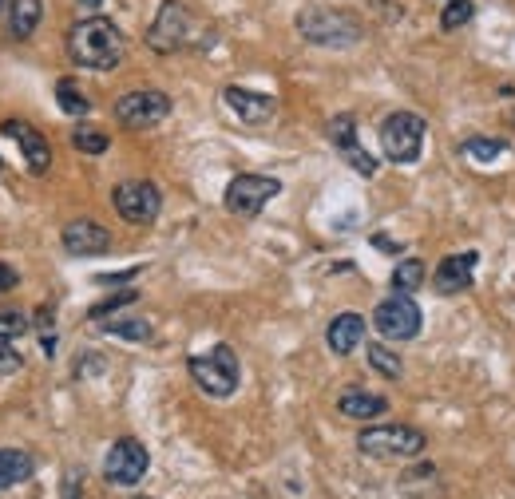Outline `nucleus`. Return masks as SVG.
I'll use <instances>...</instances> for the list:
<instances>
[{"label":"nucleus","mask_w":515,"mask_h":499,"mask_svg":"<svg viewBox=\"0 0 515 499\" xmlns=\"http://www.w3.org/2000/svg\"><path fill=\"white\" fill-rule=\"evenodd\" d=\"M123 52H127V40H123L119 24L107 16H88V20L72 24V32H68V56L76 68L111 72V68H119Z\"/></svg>","instance_id":"obj_1"},{"label":"nucleus","mask_w":515,"mask_h":499,"mask_svg":"<svg viewBox=\"0 0 515 499\" xmlns=\"http://www.w3.org/2000/svg\"><path fill=\"white\" fill-rule=\"evenodd\" d=\"M298 32H302V40L317 44V48H353V44H361L365 24L345 8L309 4L298 12Z\"/></svg>","instance_id":"obj_2"},{"label":"nucleus","mask_w":515,"mask_h":499,"mask_svg":"<svg viewBox=\"0 0 515 499\" xmlns=\"http://www.w3.org/2000/svg\"><path fill=\"white\" fill-rule=\"evenodd\" d=\"M357 448L361 456H373V460H420L428 448V436L412 424H373V428H361Z\"/></svg>","instance_id":"obj_3"},{"label":"nucleus","mask_w":515,"mask_h":499,"mask_svg":"<svg viewBox=\"0 0 515 499\" xmlns=\"http://www.w3.org/2000/svg\"><path fill=\"white\" fill-rule=\"evenodd\" d=\"M187 369H191L195 385L203 389L206 397H218V400L234 397L238 377H242L238 353H234L230 345H214L210 353H195V357L187 361Z\"/></svg>","instance_id":"obj_4"},{"label":"nucleus","mask_w":515,"mask_h":499,"mask_svg":"<svg viewBox=\"0 0 515 499\" xmlns=\"http://www.w3.org/2000/svg\"><path fill=\"white\" fill-rule=\"evenodd\" d=\"M381 151L389 163L397 167H409L420 159L424 151V119L416 111H393L385 123H381Z\"/></svg>","instance_id":"obj_5"},{"label":"nucleus","mask_w":515,"mask_h":499,"mask_svg":"<svg viewBox=\"0 0 515 499\" xmlns=\"http://www.w3.org/2000/svg\"><path fill=\"white\" fill-rule=\"evenodd\" d=\"M167 115H171V96L155 92V88H139V92H127L115 100V119L127 131H147L155 123H163Z\"/></svg>","instance_id":"obj_6"},{"label":"nucleus","mask_w":515,"mask_h":499,"mask_svg":"<svg viewBox=\"0 0 515 499\" xmlns=\"http://www.w3.org/2000/svg\"><path fill=\"white\" fill-rule=\"evenodd\" d=\"M187 32H191V16L183 0H163L151 28H147V48L159 56H171L179 48H187Z\"/></svg>","instance_id":"obj_7"},{"label":"nucleus","mask_w":515,"mask_h":499,"mask_svg":"<svg viewBox=\"0 0 515 499\" xmlns=\"http://www.w3.org/2000/svg\"><path fill=\"white\" fill-rule=\"evenodd\" d=\"M111 202H115L119 218L131 222V226H151V222L159 218V210H163L159 187L147 183V179H127V183H119V187L111 191Z\"/></svg>","instance_id":"obj_8"},{"label":"nucleus","mask_w":515,"mask_h":499,"mask_svg":"<svg viewBox=\"0 0 515 499\" xmlns=\"http://www.w3.org/2000/svg\"><path fill=\"white\" fill-rule=\"evenodd\" d=\"M420 305L412 301V294H393L373 309V329L385 337V341H412L420 333Z\"/></svg>","instance_id":"obj_9"},{"label":"nucleus","mask_w":515,"mask_h":499,"mask_svg":"<svg viewBox=\"0 0 515 499\" xmlns=\"http://www.w3.org/2000/svg\"><path fill=\"white\" fill-rule=\"evenodd\" d=\"M147 468H151L147 448H143L139 440L123 436V440L111 444V452H107V460H103V480L115 484V488H135V484L147 476Z\"/></svg>","instance_id":"obj_10"},{"label":"nucleus","mask_w":515,"mask_h":499,"mask_svg":"<svg viewBox=\"0 0 515 499\" xmlns=\"http://www.w3.org/2000/svg\"><path fill=\"white\" fill-rule=\"evenodd\" d=\"M278 195H282L278 179H270V175H238L226 187V210L238 214V218H254V214H262L266 202L278 199Z\"/></svg>","instance_id":"obj_11"},{"label":"nucleus","mask_w":515,"mask_h":499,"mask_svg":"<svg viewBox=\"0 0 515 499\" xmlns=\"http://www.w3.org/2000/svg\"><path fill=\"white\" fill-rule=\"evenodd\" d=\"M329 143L345 155V163H349L357 175H365V179H373V175H377V159L357 143V119H353L349 111L329 119Z\"/></svg>","instance_id":"obj_12"},{"label":"nucleus","mask_w":515,"mask_h":499,"mask_svg":"<svg viewBox=\"0 0 515 499\" xmlns=\"http://www.w3.org/2000/svg\"><path fill=\"white\" fill-rule=\"evenodd\" d=\"M476 266H480V254H476V250H464V254H448V258H440V266L432 270V290H436L440 298H452V294L472 290V282H476Z\"/></svg>","instance_id":"obj_13"},{"label":"nucleus","mask_w":515,"mask_h":499,"mask_svg":"<svg viewBox=\"0 0 515 499\" xmlns=\"http://www.w3.org/2000/svg\"><path fill=\"white\" fill-rule=\"evenodd\" d=\"M0 135H8V139L20 143V155H24V163H28L32 175H48V167H52V147H48V139H44L32 123L8 119V123H0Z\"/></svg>","instance_id":"obj_14"},{"label":"nucleus","mask_w":515,"mask_h":499,"mask_svg":"<svg viewBox=\"0 0 515 499\" xmlns=\"http://www.w3.org/2000/svg\"><path fill=\"white\" fill-rule=\"evenodd\" d=\"M60 242H64V250L76 254V258H92V254L111 250V234H107V226H100L96 218H76V222H68L64 234H60Z\"/></svg>","instance_id":"obj_15"},{"label":"nucleus","mask_w":515,"mask_h":499,"mask_svg":"<svg viewBox=\"0 0 515 499\" xmlns=\"http://www.w3.org/2000/svg\"><path fill=\"white\" fill-rule=\"evenodd\" d=\"M222 100H226V107H230L242 123H250V127L270 123V119H274V111H278L274 96H262V92H250V88H226V92H222Z\"/></svg>","instance_id":"obj_16"},{"label":"nucleus","mask_w":515,"mask_h":499,"mask_svg":"<svg viewBox=\"0 0 515 499\" xmlns=\"http://www.w3.org/2000/svg\"><path fill=\"white\" fill-rule=\"evenodd\" d=\"M365 341V317L361 313H337L325 329V345L337 353V357H349L357 345Z\"/></svg>","instance_id":"obj_17"},{"label":"nucleus","mask_w":515,"mask_h":499,"mask_svg":"<svg viewBox=\"0 0 515 499\" xmlns=\"http://www.w3.org/2000/svg\"><path fill=\"white\" fill-rule=\"evenodd\" d=\"M337 412L349 416V420H373V416L389 412V400L377 397V393H365V389H345L337 400Z\"/></svg>","instance_id":"obj_18"},{"label":"nucleus","mask_w":515,"mask_h":499,"mask_svg":"<svg viewBox=\"0 0 515 499\" xmlns=\"http://www.w3.org/2000/svg\"><path fill=\"white\" fill-rule=\"evenodd\" d=\"M40 16H44V4L40 0H12L8 4V36L12 40H28L36 32Z\"/></svg>","instance_id":"obj_19"},{"label":"nucleus","mask_w":515,"mask_h":499,"mask_svg":"<svg viewBox=\"0 0 515 499\" xmlns=\"http://www.w3.org/2000/svg\"><path fill=\"white\" fill-rule=\"evenodd\" d=\"M32 472H36V460H32L28 452H20V448H0V492H4V488H16V484H24V480H32Z\"/></svg>","instance_id":"obj_20"},{"label":"nucleus","mask_w":515,"mask_h":499,"mask_svg":"<svg viewBox=\"0 0 515 499\" xmlns=\"http://www.w3.org/2000/svg\"><path fill=\"white\" fill-rule=\"evenodd\" d=\"M472 163H480V167H488V163H496V159H504L508 155V143L504 139H484V135H472V139H464V147H460Z\"/></svg>","instance_id":"obj_21"},{"label":"nucleus","mask_w":515,"mask_h":499,"mask_svg":"<svg viewBox=\"0 0 515 499\" xmlns=\"http://www.w3.org/2000/svg\"><path fill=\"white\" fill-rule=\"evenodd\" d=\"M424 278H428V266L420 258H401L397 270H393V290L397 294H416L424 286Z\"/></svg>","instance_id":"obj_22"},{"label":"nucleus","mask_w":515,"mask_h":499,"mask_svg":"<svg viewBox=\"0 0 515 499\" xmlns=\"http://www.w3.org/2000/svg\"><path fill=\"white\" fill-rule=\"evenodd\" d=\"M103 333H111V337H123V341H151V321H143V317H111V321H103Z\"/></svg>","instance_id":"obj_23"},{"label":"nucleus","mask_w":515,"mask_h":499,"mask_svg":"<svg viewBox=\"0 0 515 499\" xmlns=\"http://www.w3.org/2000/svg\"><path fill=\"white\" fill-rule=\"evenodd\" d=\"M56 100H60V111H64V115H88V111H92V100L80 92L76 80H56Z\"/></svg>","instance_id":"obj_24"},{"label":"nucleus","mask_w":515,"mask_h":499,"mask_svg":"<svg viewBox=\"0 0 515 499\" xmlns=\"http://www.w3.org/2000/svg\"><path fill=\"white\" fill-rule=\"evenodd\" d=\"M369 365H373L381 377H389V381H401V373H405L401 353H393L389 345H369Z\"/></svg>","instance_id":"obj_25"},{"label":"nucleus","mask_w":515,"mask_h":499,"mask_svg":"<svg viewBox=\"0 0 515 499\" xmlns=\"http://www.w3.org/2000/svg\"><path fill=\"white\" fill-rule=\"evenodd\" d=\"M472 16H476V4H472V0H448V4L440 8V28H444V32H456V28H464Z\"/></svg>","instance_id":"obj_26"},{"label":"nucleus","mask_w":515,"mask_h":499,"mask_svg":"<svg viewBox=\"0 0 515 499\" xmlns=\"http://www.w3.org/2000/svg\"><path fill=\"white\" fill-rule=\"evenodd\" d=\"M72 147L84 151V155H103L111 147V139H107V131H100V127H76L72 131Z\"/></svg>","instance_id":"obj_27"},{"label":"nucleus","mask_w":515,"mask_h":499,"mask_svg":"<svg viewBox=\"0 0 515 499\" xmlns=\"http://www.w3.org/2000/svg\"><path fill=\"white\" fill-rule=\"evenodd\" d=\"M24 365V357L16 353V337H0V377L16 373Z\"/></svg>","instance_id":"obj_28"},{"label":"nucleus","mask_w":515,"mask_h":499,"mask_svg":"<svg viewBox=\"0 0 515 499\" xmlns=\"http://www.w3.org/2000/svg\"><path fill=\"white\" fill-rule=\"evenodd\" d=\"M80 496H84V472H80V468H68V472H64L60 499H80Z\"/></svg>","instance_id":"obj_29"},{"label":"nucleus","mask_w":515,"mask_h":499,"mask_svg":"<svg viewBox=\"0 0 515 499\" xmlns=\"http://www.w3.org/2000/svg\"><path fill=\"white\" fill-rule=\"evenodd\" d=\"M139 298V290H123V294H115V298H107V301H100L96 309H92V317H103V313H115L119 305H131V301Z\"/></svg>","instance_id":"obj_30"},{"label":"nucleus","mask_w":515,"mask_h":499,"mask_svg":"<svg viewBox=\"0 0 515 499\" xmlns=\"http://www.w3.org/2000/svg\"><path fill=\"white\" fill-rule=\"evenodd\" d=\"M28 329L24 313H0V337H20Z\"/></svg>","instance_id":"obj_31"},{"label":"nucleus","mask_w":515,"mask_h":499,"mask_svg":"<svg viewBox=\"0 0 515 499\" xmlns=\"http://www.w3.org/2000/svg\"><path fill=\"white\" fill-rule=\"evenodd\" d=\"M16 282H20V274H16L12 266H4V262H0V294H8V290H16Z\"/></svg>","instance_id":"obj_32"},{"label":"nucleus","mask_w":515,"mask_h":499,"mask_svg":"<svg viewBox=\"0 0 515 499\" xmlns=\"http://www.w3.org/2000/svg\"><path fill=\"white\" fill-rule=\"evenodd\" d=\"M80 4H84V8H100L103 0H80Z\"/></svg>","instance_id":"obj_33"},{"label":"nucleus","mask_w":515,"mask_h":499,"mask_svg":"<svg viewBox=\"0 0 515 499\" xmlns=\"http://www.w3.org/2000/svg\"><path fill=\"white\" fill-rule=\"evenodd\" d=\"M4 4H8V0H0V12H4Z\"/></svg>","instance_id":"obj_34"},{"label":"nucleus","mask_w":515,"mask_h":499,"mask_svg":"<svg viewBox=\"0 0 515 499\" xmlns=\"http://www.w3.org/2000/svg\"><path fill=\"white\" fill-rule=\"evenodd\" d=\"M0 171H4V159H0Z\"/></svg>","instance_id":"obj_35"},{"label":"nucleus","mask_w":515,"mask_h":499,"mask_svg":"<svg viewBox=\"0 0 515 499\" xmlns=\"http://www.w3.org/2000/svg\"><path fill=\"white\" fill-rule=\"evenodd\" d=\"M139 499H151V496H139Z\"/></svg>","instance_id":"obj_36"},{"label":"nucleus","mask_w":515,"mask_h":499,"mask_svg":"<svg viewBox=\"0 0 515 499\" xmlns=\"http://www.w3.org/2000/svg\"><path fill=\"white\" fill-rule=\"evenodd\" d=\"M512 123H515V115H512Z\"/></svg>","instance_id":"obj_37"}]
</instances>
